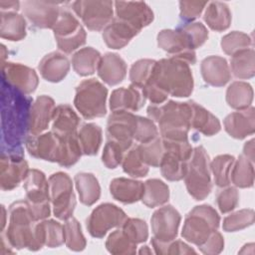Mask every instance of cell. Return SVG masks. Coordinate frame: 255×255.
<instances>
[{
    "mask_svg": "<svg viewBox=\"0 0 255 255\" xmlns=\"http://www.w3.org/2000/svg\"><path fill=\"white\" fill-rule=\"evenodd\" d=\"M2 149L8 152H22V143L29 134L32 99L2 82L1 90Z\"/></svg>",
    "mask_w": 255,
    "mask_h": 255,
    "instance_id": "cell-1",
    "label": "cell"
},
{
    "mask_svg": "<svg viewBox=\"0 0 255 255\" xmlns=\"http://www.w3.org/2000/svg\"><path fill=\"white\" fill-rule=\"evenodd\" d=\"M147 116L158 124L162 139L188 140L192 116L189 102L168 101L163 105H152L147 108Z\"/></svg>",
    "mask_w": 255,
    "mask_h": 255,
    "instance_id": "cell-2",
    "label": "cell"
},
{
    "mask_svg": "<svg viewBox=\"0 0 255 255\" xmlns=\"http://www.w3.org/2000/svg\"><path fill=\"white\" fill-rule=\"evenodd\" d=\"M148 81L153 82L167 95L177 98L188 97L193 91V77L189 64L175 57L156 61Z\"/></svg>",
    "mask_w": 255,
    "mask_h": 255,
    "instance_id": "cell-3",
    "label": "cell"
},
{
    "mask_svg": "<svg viewBox=\"0 0 255 255\" xmlns=\"http://www.w3.org/2000/svg\"><path fill=\"white\" fill-rule=\"evenodd\" d=\"M37 220L27 200H18L9 207V225L2 236L15 249H41L37 239Z\"/></svg>",
    "mask_w": 255,
    "mask_h": 255,
    "instance_id": "cell-4",
    "label": "cell"
},
{
    "mask_svg": "<svg viewBox=\"0 0 255 255\" xmlns=\"http://www.w3.org/2000/svg\"><path fill=\"white\" fill-rule=\"evenodd\" d=\"M219 223L220 217L213 207L207 204L195 206L184 220L181 235L188 242L200 246L217 230Z\"/></svg>",
    "mask_w": 255,
    "mask_h": 255,
    "instance_id": "cell-5",
    "label": "cell"
},
{
    "mask_svg": "<svg viewBox=\"0 0 255 255\" xmlns=\"http://www.w3.org/2000/svg\"><path fill=\"white\" fill-rule=\"evenodd\" d=\"M184 180L188 193L195 200H203L209 195L212 189L210 161L203 146L199 145L193 149Z\"/></svg>",
    "mask_w": 255,
    "mask_h": 255,
    "instance_id": "cell-6",
    "label": "cell"
},
{
    "mask_svg": "<svg viewBox=\"0 0 255 255\" xmlns=\"http://www.w3.org/2000/svg\"><path fill=\"white\" fill-rule=\"evenodd\" d=\"M107 88L96 79L83 81L76 88L74 105L88 120L104 117L107 113Z\"/></svg>",
    "mask_w": 255,
    "mask_h": 255,
    "instance_id": "cell-7",
    "label": "cell"
},
{
    "mask_svg": "<svg viewBox=\"0 0 255 255\" xmlns=\"http://www.w3.org/2000/svg\"><path fill=\"white\" fill-rule=\"evenodd\" d=\"M24 188L27 201L37 221L50 216V189L45 174L38 169H30L25 180Z\"/></svg>",
    "mask_w": 255,
    "mask_h": 255,
    "instance_id": "cell-8",
    "label": "cell"
},
{
    "mask_svg": "<svg viewBox=\"0 0 255 255\" xmlns=\"http://www.w3.org/2000/svg\"><path fill=\"white\" fill-rule=\"evenodd\" d=\"M48 181L54 215L61 220L69 219L72 217L76 207V196L73 191L72 179L67 173L59 171L53 173Z\"/></svg>",
    "mask_w": 255,
    "mask_h": 255,
    "instance_id": "cell-9",
    "label": "cell"
},
{
    "mask_svg": "<svg viewBox=\"0 0 255 255\" xmlns=\"http://www.w3.org/2000/svg\"><path fill=\"white\" fill-rule=\"evenodd\" d=\"M53 32L58 48L64 53H72L86 43L85 29L74 14L66 8H62Z\"/></svg>",
    "mask_w": 255,
    "mask_h": 255,
    "instance_id": "cell-10",
    "label": "cell"
},
{
    "mask_svg": "<svg viewBox=\"0 0 255 255\" xmlns=\"http://www.w3.org/2000/svg\"><path fill=\"white\" fill-rule=\"evenodd\" d=\"M112 1H75L71 4L73 11L92 31L104 30L113 20Z\"/></svg>",
    "mask_w": 255,
    "mask_h": 255,
    "instance_id": "cell-11",
    "label": "cell"
},
{
    "mask_svg": "<svg viewBox=\"0 0 255 255\" xmlns=\"http://www.w3.org/2000/svg\"><path fill=\"white\" fill-rule=\"evenodd\" d=\"M128 216L120 207L112 203H103L96 207L87 218V229L96 238H103L109 230L122 227Z\"/></svg>",
    "mask_w": 255,
    "mask_h": 255,
    "instance_id": "cell-12",
    "label": "cell"
},
{
    "mask_svg": "<svg viewBox=\"0 0 255 255\" xmlns=\"http://www.w3.org/2000/svg\"><path fill=\"white\" fill-rule=\"evenodd\" d=\"M29 167L22 152L2 151L0 160V185L3 190H12L25 180Z\"/></svg>",
    "mask_w": 255,
    "mask_h": 255,
    "instance_id": "cell-13",
    "label": "cell"
},
{
    "mask_svg": "<svg viewBox=\"0 0 255 255\" xmlns=\"http://www.w3.org/2000/svg\"><path fill=\"white\" fill-rule=\"evenodd\" d=\"M157 45L171 57L181 59L189 65L196 63L195 52L191 49L189 40L180 26L175 30H161L157 34Z\"/></svg>",
    "mask_w": 255,
    "mask_h": 255,
    "instance_id": "cell-14",
    "label": "cell"
},
{
    "mask_svg": "<svg viewBox=\"0 0 255 255\" xmlns=\"http://www.w3.org/2000/svg\"><path fill=\"white\" fill-rule=\"evenodd\" d=\"M180 214L171 205L158 208L151 216L153 238L160 242H170L177 236L180 224Z\"/></svg>",
    "mask_w": 255,
    "mask_h": 255,
    "instance_id": "cell-15",
    "label": "cell"
},
{
    "mask_svg": "<svg viewBox=\"0 0 255 255\" xmlns=\"http://www.w3.org/2000/svg\"><path fill=\"white\" fill-rule=\"evenodd\" d=\"M137 116L128 111L113 112L107 124L108 139L117 140L130 148L136 128Z\"/></svg>",
    "mask_w": 255,
    "mask_h": 255,
    "instance_id": "cell-16",
    "label": "cell"
},
{
    "mask_svg": "<svg viewBox=\"0 0 255 255\" xmlns=\"http://www.w3.org/2000/svg\"><path fill=\"white\" fill-rule=\"evenodd\" d=\"M2 82L25 95H30L35 92L39 79L33 69L19 63L8 62L2 64Z\"/></svg>",
    "mask_w": 255,
    "mask_h": 255,
    "instance_id": "cell-17",
    "label": "cell"
},
{
    "mask_svg": "<svg viewBox=\"0 0 255 255\" xmlns=\"http://www.w3.org/2000/svg\"><path fill=\"white\" fill-rule=\"evenodd\" d=\"M60 2L48 1H26L23 11L30 23L40 29H53L62 8Z\"/></svg>",
    "mask_w": 255,
    "mask_h": 255,
    "instance_id": "cell-18",
    "label": "cell"
},
{
    "mask_svg": "<svg viewBox=\"0 0 255 255\" xmlns=\"http://www.w3.org/2000/svg\"><path fill=\"white\" fill-rule=\"evenodd\" d=\"M61 136L54 131L29 135L26 140V148L33 157L57 162L59 157Z\"/></svg>",
    "mask_w": 255,
    "mask_h": 255,
    "instance_id": "cell-19",
    "label": "cell"
},
{
    "mask_svg": "<svg viewBox=\"0 0 255 255\" xmlns=\"http://www.w3.org/2000/svg\"><path fill=\"white\" fill-rule=\"evenodd\" d=\"M116 17L122 19L140 32L153 20V12L145 2L116 1Z\"/></svg>",
    "mask_w": 255,
    "mask_h": 255,
    "instance_id": "cell-20",
    "label": "cell"
},
{
    "mask_svg": "<svg viewBox=\"0 0 255 255\" xmlns=\"http://www.w3.org/2000/svg\"><path fill=\"white\" fill-rule=\"evenodd\" d=\"M54 100L46 95L40 96L32 104L29 119V134L36 135L42 133L49 127L55 112Z\"/></svg>",
    "mask_w": 255,
    "mask_h": 255,
    "instance_id": "cell-21",
    "label": "cell"
},
{
    "mask_svg": "<svg viewBox=\"0 0 255 255\" xmlns=\"http://www.w3.org/2000/svg\"><path fill=\"white\" fill-rule=\"evenodd\" d=\"M253 107L229 114L223 124L226 132L237 139L245 138L255 131V112Z\"/></svg>",
    "mask_w": 255,
    "mask_h": 255,
    "instance_id": "cell-22",
    "label": "cell"
},
{
    "mask_svg": "<svg viewBox=\"0 0 255 255\" xmlns=\"http://www.w3.org/2000/svg\"><path fill=\"white\" fill-rule=\"evenodd\" d=\"M145 100L146 98L142 88L131 84L128 88H120L112 93L110 98V108L112 112H135L144 105Z\"/></svg>",
    "mask_w": 255,
    "mask_h": 255,
    "instance_id": "cell-23",
    "label": "cell"
},
{
    "mask_svg": "<svg viewBox=\"0 0 255 255\" xmlns=\"http://www.w3.org/2000/svg\"><path fill=\"white\" fill-rule=\"evenodd\" d=\"M200 71L204 82L213 87H223L231 78L227 61L219 56L205 58L201 62Z\"/></svg>",
    "mask_w": 255,
    "mask_h": 255,
    "instance_id": "cell-24",
    "label": "cell"
},
{
    "mask_svg": "<svg viewBox=\"0 0 255 255\" xmlns=\"http://www.w3.org/2000/svg\"><path fill=\"white\" fill-rule=\"evenodd\" d=\"M139 33L134 27L117 17L104 29L103 39L107 46L112 49H122Z\"/></svg>",
    "mask_w": 255,
    "mask_h": 255,
    "instance_id": "cell-25",
    "label": "cell"
},
{
    "mask_svg": "<svg viewBox=\"0 0 255 255\" xmlns=\"http://www.w3.org/2000/svg\"><path fill=\"white\" fill-rule=\"evenodd\" d=\"M97 71L106 84L116 86L126 78L127 64L118 54L106 53L101 57Z\"/></svg>",
    "mask_w": 255,
    "mask_h": 255,
    "instance_id": "cell-26",
    "label": "cell"
},
{
    "mask_svg": "<svg viewBox=\"0 0 255 255\" xmlns=\"http://www.w3.org/2000/svg\"><path fill=\"white\" fill-rule=\"evenodd\" d=\"M38 69L43 79L51 83H58L69 73L70 63L64 54L52 52L44 56L39 63Z\"/></svg>",
    "mask_w": 255,
    "mask_h": 255,
    "instance_id": "cell-27",
    "label": "cell"
},
{
    "mask_svg": "<svg viewBox=\"0 0 255 255\" xmlns=\"http://www.w3.org/2000/svg\"><path fill=\"white\" fill-rule=\"evenodd\" d=\"M143 186V182L141 181L119 177L111 181L110 191L112 196L118 201L130 204L141 199Z\"/></svg>",
    "mask_w": 255,
    "mask_h": 255,
    "instance_id": "cell-28",
    "label": "cell"
},
{
    "mask_svg": "<svg viewBox=\"0 0 255 255\" xmlns=\"http://www.w3.org/2000/svg\"><path fill=\"white\" fill-rule=\"evenodd\" d=\"M189 103L192 110L191 128L207 136L217 133L221 128L218 119L195 102L189 101Z\"/></svg>",
    "mask_w": 255,
    "mask_h": 255,
    "instance_id": "cell-29",
    "label": "cell"
},
{
    "mask_svg": "<svg viewBox=\"0 0 255 255\" xmlns=\"http://www.w3.org/2000/svg\"><path fill=\"white\" fill-rule=\"evenodd\" d=\"M0 35L3 39L20 41L26 36V21L17 11H1Z\"/></svg>",
    "mask_w": 255,
    "mask_h": 255,
    "instance_id": "cell-30",
    "label": "cell"
},
{
    "mask_svg": "<svg viewBox=\"0 0 255 255\" xmlns=\"http://www.w3.org/2000/svg\"><path fill=\"white\" fill-rule=\"evenodd\" d=\"M52 121L53 131L57 134L68 135L77 133L80 119L69 105H59L56 107Z\"/></svg>",
    "mask_w": 255,
    "mask_h": 255,
    "instance_id": "cell-31",
    "label": "cell"
},
{
    "mask_svg": "<svg viewBox=\"0 0 255 255\" xmlns=\"http://www.w3.org/2000/svg\"><path fill=\"white\" fill-rule=\"evenodd\" d=\"M75 183L80 201L88 206L98 201L101 195V187L96 176L89 172H80L75 175Z\"/></svg>",
    "mask_w": 255,
    "mask_h": 255,
    "instance_id": "cell-32",
    "label": "cell"
},
{
    "mask_svg": "<svg viewBox=\"0 0 255 255\" xmlns=\"http://www.w3.org/2000/svg\"><path fill=\"white\" fill-rule=\"evenodd\" d=\"M203 18L207 26L217 32L226 30L231 23V13L228 6L219 1L208 4Z\"/></svg>",
    "mask_w": 255,
    "mask_h": 255,
    "instance_id": "cell-33",
    "label": "cell"
},
{
    "mask_svg": "<svg viewBox=\"0 0 255 255\" xmlns=\"http://www.w3.org/2000/svg\"><path fill=\"white\" fill-rule=\"evenodd\" d=\"M101 54L92 47H87L77 51L72 58V66L75 72L80 76H89L98 69Z\"/></svg>",
    "mask_w": 255,
    "mask_h": 255,
    "instance_id": "cell-34",
    "label": "cell"
},
{
    "mask_svg": "<svg viewBox=\"0 0 255 255\" xmlns=\"http://www.w3.org/2000/svg\"><path fill=\"white\" fill-rule=\"evenodd\" d=\"M253 101V89L245 82H233L226 91V102L229 107L241 111L249 108Z\"/></svg>",
    "mask_w": 255,
    "mask_h": 255,
    "instance_id": "cell-35",
    "label": "cell"
},
{
    "mask_svg": "<svg viewBox=\"0 0 255 255\" xmlns=\"http://www.w3.org/2000/svg\"><path fill=\"white\" fill-rule=\"evenodd\" d=\"M141 201L147 207H156L166 203L169 199V188L161 180L151 178L143 183Z\"/></svg>",
    "mask_w": 255,
    "mask_h": 255,
    "instance_id": "cell-36",
    "label": "cell"
},
{
    "mask_svg": "<svg viewBox=\"0 0 255 255\" xmlns=\"http://www.w3.org/2000/svg\"><path fill=\"white\" fill-rule=\"evenodd\" d=\"M60 150L58 163L64 167H70L74 165L83 154L82 146L78 137V133L60 135Z\"/></svg>",
    "mask_w": 255,
    "mask_h": 255,
    "instance_id": "cell-37",
    "label": "cell"
},
{
    "mask_svg": "<svg viewBox=\"0 0 255 255\" xmlns=\"http://www.w3.org/2000/svg\"><path fill=\"white\" fill-rule=\"evenodd\" d=\"M231 71L237 79H251L255 75V53L248 48L234 54L230 61Z\"/></svg>",
    "mask_w": 255,
    "mask_h": 255,
    "instance_id": "cell-38",
    "label": "cell"
},
{
    "mask_svg": "<svg viewBox=\"0 0 255 255\" xmlns=\"http://www.w3.org/2000/svg\"><path fill=\"white\" fill-rule=\"evenodd\" d=\"M188 161L189 160H185L173 152L164 150L159 164L162 176L170 181L181 180L186 174Z\"/></svg>",
    "mask_w": 255,
    "mask_h": 255,
    "instance_id": "cell-39",
    "label": "cell"
},
{
    "mask_svg": "<svg viewBox=\"0 0 255 255\" xmlns=\"http://www.w3.org/2000/svg\"><path fill=\"white\" fill-rule=\"evenodd\" d=\"M230 181L241 188L252 187L254 183V167L253 162L245 155H239L238 159L234 161L230 171Z\"/></svg>",
    "mask_w": 255,
    "mask_h": 255,
    "instance_id": "cell-40",
    "label": "cell"
},
{
    "mask_svg": "<svg viewBox=\"0 0 255 255\" xmlns=\"http://www.w3.org/2000/svg\"><path fill=\"white\" fill-rule=\"evenodd\" d=\"M83 154H97L102 143V128L93 123L85 124L78 132Z\"/></svg>",
    "mask_w": 255,
    "mask_h": 255,
    "instance_id": "cell-41",
    "label": "cell"
},
{
    "mask_svg": "<svg viewBox=\"0 0 255 255\" xmlns=\"http://www.w3.org/2000/svg\"><path fill=\"white\" fill-rule=\"evenodd\" d=\"M235 161L230 154H220L210 162V169L214 176V182L218 187H226L230 183V171Z\"/></svg>",
    "mask_w": 255,
    "mask_h": 255,
    "instance_id": "cell-42",
    "label": "cell"
},
{
    "mask_svg": "<svg viewBox=\"0 0 255 255\" xmlns=\"http://www.w3.org/2000/svg\"><path fill=\"white\" fill-rule=\"evenodd\" d=\"M64 235L66 246L73 251H82L85 249L87 242L83 235L79 221L73 216L64 223Z\"/></svg>",
    "mask_w": 255,
    "mask_h": 255,
    "instance_id": "cell-43",
    "label": "cell"
},
{
    "mask_svg": "<svg viewBox=\"0 0 255 255\" xmlns=\"http://www.w3.org/2000/svg\"><path fill=\"white\" fill-rule=\"evenodd\" d=\"M123 169L132 177H143L148 172V165L142 160L137 145L128 149L122 161Z\"/></svg>",
    "mask_w": 255,
    "mask_h": 255,
    "instance_id": "cell-44",
    "label": "cell"
},
{
    "mask_svg": "<svg viewBox=\"0 0 255 255\" xmlns=\"http://www.w3.org/2000/svg\"><path fill=\"white\" fill-rule=\"evenodd\" d=\"M137 147L139 154L145 164L153 167L159 166L164 154V147L161 138L155 137L150 141L140 143L137 145Z\"/></svg>",
    "mask_w": 255,
    "mask_h": 255,
    "instance_id": "cell-45",
    "label": "cell"
},
{
    "mask_svg": "<svg viewBox=\"0 0 255 255\" xmlns=\"http://www.w3.org/2000/svg\"><path fill=\"white\" fill-rule=\"evenodd\" d=\"M106 247L110 253L117 255L134 254L136 252V244L131 242L122 229L116 230L109 235Z\"/></svg>",
    "mask_w": 255,
    "mask_h": 255,
    "instance_id": "cell-46",
    "label": "cell"
},
{
    "mask_svg": "<svg viewBox=\"0 0 255 255\" xmlns=\"http://www.w3.org/2000/svg\"><path fill=\"white\" fill-rule=\"evenodd\" d=\"M252 46V38L239 31H233L225 35L221 39V48L222 51L230 56L238 53L239 51L248 49Z\"/></svg>",
    "mask_w": 255,
    "mask_h": 255,
    "instance_id": "cell-47",
    "label": "cell"
},
{
    "mask_svg": "<svg viewBox=\"0 0 255 255\" xmlns=\"http://www.w3.org/2000/svg\"><path fill=\"white\" fill-rule=\"evenodd\" d=\"M254 217L253 209L238 210L224 218L222 228L226 232H235L244 229L254 223Z\"/></svg>",
    "mask_w": 255,
    "mask_h": 255,
    "instance_id": "cell-48",
    "label": "cell"
},
{
    "mask_svg": "<svg viewBox=\"0 0 255 255\" xmlns=\"http://www.w3.org/2000/svg\"><path fill=\"white\" fill-rule=\"evenodd\" d=\"M156 61L150 59H141L132 64L129 70V80L132 85L142 88L150 79Z\"/></svg>",
    "mask_w": 255,
    "mask_h": 255,
    "instance_id": "cell-49",
    "label": "cell"
},
{
    "mask_svg": "<svg viewBox=\"0 0 255 255\" xmlns=\"http://www.w3.org/2000/svg\"><path fill=\"white\" fill-rule=\"evenodd\" d=\"M128 149L129 147L117 140L108 139L102 154L103 163L108 168H116L122 163L126 151Z\"/></svg>",
    "mask_w": 255,
    "mask_h": 255,
    "instance_id": "cell-50",
    "label": "cell"
},
{
    "mask_svg": "<svg viewBox=\"0 0 255 255\" xmlns=\"http://www.w3.org/2000/svg\"><path fill=\"white\" fill-rule=\"evenodd\" d=\"M123 232L134 244L146 241L148 237V229L146 223L138 218H127L122 226Z\"/></svg>",
    "mask_w": 255,
    "mask_h": 255,
    "instance_id": "cell-51",
    "label": "cell"
},
{
    "mask_svg": "<svg viewBox=\"0 0 255 255\" xmlns=\"http://www.w3.org/2000/svg\"><path fill=\"white\" fill-rule=\"evenodd\" d=\"M44 233L45 246L50 248H56L61 246L65 242L64 226L55 220H43L41 221Z\"/></svg>",
    "mask_w": 255,
    "mask_h": 255,
    "instance_id": "cell-52",
    "label": "cell"
},
{
    "mask_svg": "<svg viewBox=\"0 0 255 255\" xmlns=\"http://www.w3.org/2000/svg\"><path fill=\"white\" fill-rule=\"evenodd\" d=\"M180 27L185 32L192 50L202 46L208 38V31L200 22H189Z\"/></svg>",
    "mask_w": 255,
    "mask_h": 255,
    "instance_id": "cell-53",
    "label": "cell"
},
{
    "mask_svg": "<svg viewBox=\"0 0 255 255\" xmlns=\"http://www.w3.org/2000/svg\"><path fill=\"white\" fill-rule=\"evenodd\" d=\"M151 244L156 254H195V250L180 240H172L170 242H160L154 238L151 239Z\"/></svg>",
    "mask_w": 255,
    "mask_h": 255,
    "instance_id": "cell-54",
    "label": "cell"
},
{
    "mask_svg": "<svg viewBox=\"0 0 255 255\" xmlns=\"http://www.w3.org/2000/svg\"><path fill=\"white\" fill-rule=\"evenodd\" d=\"M158 130L154 122L151 121L149 118H143L137 116L136 122V128L134 132L133 139L139 141L140 143L150 141L157 137Z\"/></svg>",
    "mask_w": 255,
    "mask_h": 255,
    "instance_id": "cell-55",
    "label": "cell"
},
{
    "mask_svg": "<svg viewBox=\"0 0 255 255\" xmlns=\"http://www.w3.org/2000/svg\"><path fill=\"white\" fill-rule=\"evenodd\" d=\"M217 205L222 213H227L235 209L239 202V193L235 187H227L217 195Z\"/></svg>",
    "mask_w": 255,
    "mask_h": 255,
    "instance_id": "cell-56",
    "label": "cell"
},
{
    "mask_svg": "<svg viewBox=\"0 0 255 255\" xmlns=\"http://www.w3.org/2000/svg\"><path fill=\"white\" fill-rule=\"evenodd\" d=\"M206 5L205 1H180V18L186 23L192 22L201 14Z\"/></svg>",
    "mask_w": 255,
    "mask_h": 255,
    "instance_id": "cell-57",
    "label": "cell"
},
{
    "mask_svg": "<svg viewBox=\"0 0 255 255\" xmlns=\"http://www.w3.org/2000/svg\"><path fill=\"white\" fill-rule=\"evenodd\" d=\"M198 247L200 251L204 254H208V255L218 254L223 250L224 239L222 235L216 230L208 237V239L202 245Z\"/></svg>",
    "mask_w": 255,
    "mask_h": 255,
    "instance_id": "cell-58",
    "label": "cell"
},
{
    "mask_svg": "<svg viewBox=\"0 0 255 255\" xmlns=\"http://www.w3.org/2000/svg\"><path fill=\"white\" fill-rule=\"evenodd\" d=\"M243 155H245L250 161H254V139L247 141L243 148Z\"/></svg>",
    "mask_w": 255,
    "mask_h": 255,
    "instance_id": "cell-59",
    "label": "cell"
},
{
    "mask_svg": "<svg viewBox=\"0 0 255 255\" xmlns=\"http://www.w3.org/2000/svg\"><path fill=\"white\" fill-rule=\"evenodd\" d=\"M19 6L18 1H0L1 11H18Z\"/></svg>",
    "mask_w": 255,
    "mask_h": 255,
    "instance_id": "cell-60",
    "label": "cell"
},
{
    "mask_svg": "<svg viewBox=\"0 0 255 255\" xmlns=\"http://www.w3.org/2000/svg\"><path fill=\"white\" fill-rule=\"evenodd\" d=\"M1 210H2V222H1V225H2V231L5 227V219H6V210H5V207L2 205L1 206Z\"/></svg>",
    "mask_w": 255,
    "mask_h": 255,
    "instance_id": "cell-61",
    "label": "cell"
},
{
    "mask_svg": "<svg viewBox=\"0 0 255 255\" xmlns=\"http://www.w3.org/2000/svg\"><path fill=\"white\" fill-rule=\"evenodd\" d=\"M138 253L139 254H151L152 253V251L148 248V246H143V247H141L140 248V250L138 251Z\"/></svg>",
    "mask_w": 255,
    "mask_h": 255,
    "instance_id": "cell-62",
    "label": "cell"
}]
</instances>
